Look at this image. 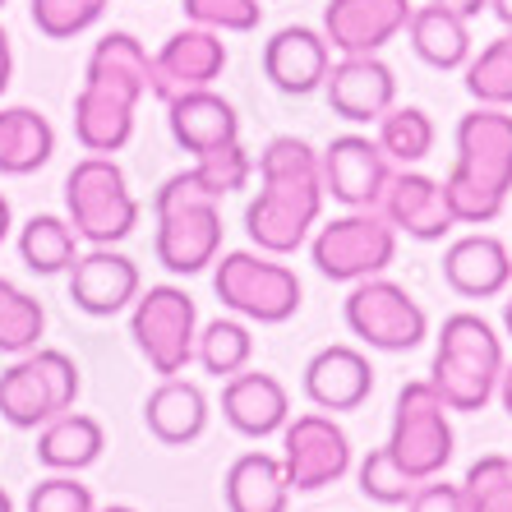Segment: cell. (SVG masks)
I'll return each mask as SVG.
<instances>
[{
  "instance_id": "bcb514c9",
  "label": "cell",
  "mask_w": 512,
  "mask_h": 512,
  "mask_svg": "<svg viewBox=\"0 0 512 512\" xmlns=\"http://www.w3.org/2000/svg\"><path fill=\"white\" fill-rule=\"evenodd\" d=\"M10 227H14V213H10V199L0 194V245H5V236H10Z\"/></svg>"
},
{
  "instance_id": "d4e9b609",
  "label": "cell",
  "mask_w": 512,
  "mask_h": 512,
  "mask_svg": "<svg viewBox=\"0 0 512 512\" xmlns=\"http://www.w3.org/2000/svg\"><path fill=\"white\" fill-rule=\"evenodd\" d=\"M143 425L157 443L167 448H185V443L203 439L208 429V397H203L199 383L190 379H162L143 402Z\"/></svg>"
},
{
  "instance_id": "8992f818",
  "label": "cell",
  "mask_w": 512,
  "mask_h": 512,
  "mask_svg": "<svg viewBox=\"0 0 512 512\" xmlns=\"http://www.w3.org/2000/svg\"><path fill=\"white\" fill-rule=\"evenodd\" d=\"M79 402V365L56 346H33L0 374V420L37 429Z\"/></svg>"
},
{
  "instance_id": "5bb4252c",
  "label": "cell",
  "mask_w": 512,
  "mask_h": 512,
  "mask_svg": "<svg viewBox=\"0 0 512 512\" xmlns=\"http://www.w3.org/2000/svg\"><path fill=\"white\" fill-rule=\"evenodd\" d=\"M153 254L157 263L176 277H194L222 254V208L217 203H185V208H167L153 213Z\"/></svg>"
},
{
  "instance_id": "7a4b0ae2",
  "label": "cell",
  "mask_w": 512,
  "mask_h": 512,
  "mask_svg": "<svg viewBox=\"0 0 512 512\" xmlns=\"http://www.w3.org/2000/svg\"><path fill=\"white\" fill-rule=\"evenodd\" d=\"M457 157L443 180L457 227H489L512 194V116L508 107H476L457 120Z\"/></svg>"
},
{
  "instance_id": "f6af8a7d",
  "label": "cell",
  "mask_w": 512,
  "mask_h": 512,
  "mask_svg": "<svg viewBox=\"0 0 512 512\" xmlns=\"http://www.w3.org/2000/svg\"><path fill=\"white\" fill-rule=\"evenodd\" d=\"M499 402H503V411L512 416V365H503V379H499Z\"/></svg>"
},
{
  "instance_id": "e575fe53",
  "label": "cell",
  "mask_w": 512,
  "mask_h": 512,
  "mask_svg": "<svg viewBox=\"0 0 512 512\" xmlns=\"http://www.w3.org/2000/svg\"><path fill=\"white\" fill-rule=\"evenodd\" d=\"M194 360H199L208 374H217V379H231V374L250 370V360H254L250 328L240 319H213L194 337Z\"/></svg>"
},
{
  "instance_id": "c3c4849f",
  "label": "cell",
  "mask_w": 512,
  "mask_h": 512,
  "mask_svg": "<svg viewBox=\"0 0 512 512\" xmlns=\"http://www.w3.org/2000/svg\"><path fill=\"white\" fill-rule=\"evenodd\" d=\"M503 328H508V337H512V296L503 300Z\"/></svg>"
},
{
  "instance_id": "60d3db41",
  "label": "cell",
  "mask_w": 512,
  "mask_h": 512,
  "mask_svg": "<svg viewBox=\"0 0 512 512\" xmlns=\"http://www.w3.org/2000/svg\"><path fill=\"white\" fill-rule=\"evenodd\" d=\"M28 512H97V503H93V489L88 485H79L70 471H56V476L33 485Z\"/></svg>"
},
{
  "instance_id": "4dcf8cb0",
  "label": "cell",
  "mask_w": 512,
  "mask_h": 512,
  "mask_svg": "<svg viewBox=\"0 0 512 512\" xmlns=\"http://www.w3.org/2000/svg\"><path fill=\"white\" fill-rule=\"evenodd\" d=\"M56 153L51 120L33 107H0V176H33Z\"/></svg>"
},
{
  "instance_id": "f546056e",
  "label": "cell",
  "mask_w": 512,
  "mask_h": 512,
  "mask_svg": "<svg viewBox=\"0 0 512 512\" xmlns=\"http://www.w3.org/2000/svg\"><path fill=\"white\" fill-rule=\"evenodd\" d=\"M231 512H286L291 503V485H286L282 457L273 453H245L231 462L227 480H222Z\"/></svg>"
},
{
  "instance_id": "7402d4cb",
  "label": "cell",
  "mask_w": 512,
  "mask_h": 512,
  "mask_svg": "<svg viewBox=\"0 0 512 512\" xmlns=\"http://www.w3.org/2000/svg\"><path fill=\"white\" fill-rule=\"evenodd\" d=\"M443 282L462 300H494L512 286V250L499 236L476 231L443 250Z\"/></svg>"
},
{
  "instance_id": "ab89813d",
  "label": "cell",
  "mask_w": 512,
  "mask_h": 512,
  "mask_svg": "<svg viewBox=\"0 0 512 512\" xmlns=\"http://www.w3.org/2000/svg\"><path fill=\"white\" fill-rule=\"evenodd\" d=\"M190 24L213 33H254L263 19V0H185Z\"/></svg>"
},
{
  "instance_id": "2e32d148",
  "label": "cell",
  "mask_w": 512,
  "mask_h": 512,
  "mask_svg": "<svg viewBox=\"0 0 512 512\" xmlns=\"http://www.w3.org/2000/svg\"><path fill=\"white\" fill-rule=\"evenodd\" d=\"M379 213L388 217V227L397 236H411V240H443L448 231L457 227L453 208H448V194H443V180L425 176L416 167H402L388 176L379 194Z\"/></svg>"
},
{
  "instance_id": "8d00e7d4",
  "label": "cell",
  "mask_w": 512,
  "mask_h": 512,
  "mask_svg": "<svg viewBox=\"0 0 512 512\" xmlns=\"http://www.w3.org/2000/svg\"><path fill=\"white\" fill-rule=\"evenodd\" d=\"M111 0H28L33 28L51 42H74L107 14Z\"/></svg>"
},
{
  "instance_id": "74e56055",
  "label": "cell",
  "mask_w": 512,
  "mask_h": 512,
  "mask_svg": "<svg viewBox=\"0 0 512 512\" xmlns=\"http://www.w3.org/2000/svg\"><path fill=\"white\" fill-rule=\"evenodd\" d=\"M466 512H512V457L489 453L471 462L462 480Z\"/></svg>"
},
{
  "instance_id": "30bf717a",
  "label": "cell",
  "mask_w": 512,
  "mask_h": 512,
  "mask_svg": "<svg viewBox=\"0 0 512 512\" xmlns=\"http://www.w3.org/2000/svg\"><path fill=\"white\" fill-rule=\"evenodd\" d=\"M342 319L351 337H360L374 351H416L429 337V314L406 286L388 277H365L351 282V296L342 305Z\"/></svg>"
},
{
  "instance_id": "3957f363",
  "label": "cell",
  "mask_w": 512,
  "mask_h": 512,
  "mask_svg": "<svg viewBox=\"0 0 512 512\" xmlns=\"http://www.w3.org/2000/svg\"><path fill=\"white\" fill-rule=\"evenodd\" d=\"M503 337L480 314H448L434 342L429 388L448 411H485L503 379Z\"/></svg>"
},
{
  "instance_id": "6da1fadb",
  "label": "cell",
  "mask_w": 512,
  "mask_h": 512,
  "mask_svg": "<svg viewBox=\"0 0 512 512\" xmlns=\"http://www.w3.org/2000/svg\"><path fill=\"white\" fill-rule=\"evenodd\" d=\"M323 176L319 153L296 134H277L259 153V194L245 208V231L254 250L263 254H296L323 213Z\"/></svg>"
},
{
  "instance_id": "83f0119b",
  "label": "cell",
  "mask_w": 512,
  "mask_h": 512,
  "mask_svg": "<svg viewBox=\"0 0 512 512\" xmlns=\"http://www.w3.org/2000/svg\"><path fill=\"white\" fill-rule=\"evenodd\" d=\"M406 42H411V51L425 60L429 70H462L471 60V28H466V19L434 5V0L411 10Z\"/></svg>"
},
{
  "instance_id": "d6a6232c",
  "label": "cell",
  "mask_w": 512,
  "mask_h": 512,
  "mask_svg": "<svg viewBox=\"0 0 512 512\" xmlns=\"http://www.w3.org/2000/svg\"><path fill=\"white\" fill-rule=\"evenodd\" d=\"M462 84L476 97V107H512V28L489 47L471 51L462 65Z\"/></svg>"
},
{
  "instance_id": "7bdbcfd3",
  "label": "cell",
  "mask_w": 512,
  "mask_h": 512,
  "mask_svg": "<svg viewBox=\"0 0 512 512\" xmlns=\"http://www.w3.org/2000/svg\"><path fill=\"white\" fill-rule=\"evenodd\" d=\"M10 79H14V47H10V33L0 28V93L10 88Z\"/></svg>"
},
{
  "instance_id": "f35d334b",
  "label": "cell",
  "mask_w": 512,
  "mask_h": 512,
  "mask_svg": "<svg viewBox=\"0 0 512 512\" xmlns=\"http://www.w3.org/2000/svg\"><path fill=\"white\" fill-rule=\"evenodd\" d=\"M356 480H360V494H365L370 503H383V508H402V503L416 494V485H420L416 476H406L402 466H397V457L388 453V443L374 448V453L360 462Z\"/></svg>"
},
{
  "instance_id": "8fae6325",
  "label": "cell",
  "mask_w": 512,
  "mask_h": 512,
  "mask_svg": "<svg viewBox=\"0 0 512 512\" xmlns=\"http://www.w3.org/2000/svg\"><path fill=\"white\" fill-rule=\"evenodd\" d=\"M282 471L296 494L328 489L351 471V439L333 416L310 411L282 425Z\"/></svg>"
},
{
  "instance_id": "d6986e66",
  "label": "cell",
  "mask_w": 512,
  "mask_h": 512,
  "mask_svg": "<svg viewBox=\"0 0 512 512\" xmlns=\"http://www.w3.org/2000/svg\"><path fill=\"white\" fill-rule=\"evenodd\" d=\"M323 97L333 116L351 125H379L388 107H397V74L379 56H342L323 79Z\"/></svg>"
},
{
  "instance_id": "603a6c76",
  "label": "cell",
  "mask_w": 512,
  "mask_h": 512,
  "mask_svg": "<svg viewBox=\"0 0 512 512\" xmlns=\"http://www.w3.org/2000/svg\"><path fill=\"white\" fill-rule=\"evenodd\" d=\"M222 416L245 439H273L291 420V397L277 374L240 370L222 383Z\"/></svg>"
},
{
  "instance_id": "4fadbf2b",
  "label": "cell",
  "mask_w": 512,
  "mask_h": 512,
  "mask_svg": "<svg viewBox=\"0 0 512 512\" xmlns=\"http://www.w3.org/2000/svg\"><path fill=\"white\" fill-rule=\"evenodd\" d=\"M227 70V42L213 28H180L171 33L153 56V88L148 93L171 102L180 93H199V88H213Z\"/></svg>"
},
{
  "instance_id": "681fc988",
  "label": "cell",
  "mask_w": 512,
  "mask_h": 512,
  "mask_svg": "<svg viewBox=\"0 0 512 512\" xmlns=\"http://www.w3.org/2000/svg\"><path fill=\"white\" fill-rule=\"evenodd\" d=\"M0 512H14V499L5 494V489H0Z\"/></svg>"
},
{
  "instance_id": "1f68e13d",
  "label": "cell",
  "mask_w": 512,
  "mask_h": 512,
  "mask_svg": "<svg viewBox=\"0 0 512 512\" xmlns=\"http://www.w3.org/2000/svg\"><path fill=\"white\" fill-rule=\"evenodd\" d=\"M19 259L42 277L70 273V263L79 259V236H74L70 217H56V213L28 217L24 231H19Z\"/></svg>"
},
{
  "instance_id": "277c9868",
  "label": "cell",
  "mask_w": 512,
  "mask_h": 512,
  "mask_svg": "<svg viewBox=\"0 0 512 512\" xmlns=\"http://www.w3.org/2000/svg\"><path fill=\"white\" fill-rule=\"evenodd\" d=\"M65 213L79 240L88 245H120L139 227V199L130 194V180L116 167V157L88 153L65 176Z\"/></svg>"
},
{
  "instance_id": "9c48e42d",
  "label": "cell",
  "mask_w": 512,
  "mask_h": 512,
  "mask_svg": "<svg viewBox=\"0 0 512 512\" xmlns=\"http://www.w3.org/2000/svg\"><path fill=\"white\" fill-rule=\"evenodd\" d=\"M130 337L162 379L185 374L199 337V305L180 286H148L130 305Z\"/></svg>"
},
{
  "instance_id": "ba28073f",
  "label": "cell",
  "mask_w": 512,
  "mask_h": 512,
  "mask_svg": "<svg viewBox=\"0 0 512 512\" xmlns=\"http://www.w3.org/2000/svg\"><path fill=\"white\" fill-rule=\"evenodd\" d=\"M310 259L328 282H365L397 259V231L379 208H351L310 236Z\"/></svg>"
},
{
  "instance_id": "b9f144b4",
  "label": "cell",
  "mask_w": 512,
  "mask_h": 512,
  "mask_svg": "<svg viewBox=\"0 0 512 512\" xmlns=\"http://www.w3.org/2000/svg\"><path fill=\"white\" fill-rule=\"evenodd\" d=\"M406 512H466L462 485H448V480H420L416 494L406 499Z\"/></svg>"
},
{
  "instance_id": "ac0fdd59",
  "label": "cell",
  "mask_w": 512,
  "mask_h": 512,
  "mask_svg": "<svg viewBox=\"0 0 512 512\" xmlns=\"http://www.w3.org/2000/svg\"><path fill=\"white\" fill-rule=\"evenodd\" d=\"M254 176V157L236 143L227 148H213V153L194 157L190 171H176L157 185L153 194V213H167V208H185V203H222L227 194L245 190Z\"/></svg>"
},
{
  "instance_id": "f1b7e54d",
  "label": "cell",
  "mask_w": 512,
  "mask_h": 512,
  "mask_svg": "<svg viewBox=\"0 0 512 512\" xmlns=\"http://www.w3.org/2000/svg\"><path fill=\"white\" fill-rule=\"evenodd\" d=\"M84 84L116 88V93L143 102L148 88H153V56L143 51V42L134 33H107L88 56Z\"/></svg>"
},
{
  "instance_id": "ee69618b",
  "label": "cell",
  "mask_w": 512,
  "mask_h": 512,
  "mask_svg": "<svg viewBox=\"0 0 512 512\" xmlns=\"http://www.w3.org/2000/svg\"><path fill=\"white\" fill-rule=\"evenodd\" d=\"M434 5H443V10H453V14H462L466 24H471V19H476L480 10H485L489 0H434Z\"/></svg>"
},
{
  "instance_id": "f907efd6",
  "label": "cell",
  "mask_w": 512,
  "mask_h": 512,
  "mask_svg": "<svg viewBox=\"0 0 512 512\" xmlns=\"http://www.w3.org/2000/svg\"><path fill=\"white\" fill-rule=\"evenodd\" d=\"M97 512H134L130 503H111V508H97Z\"/></svg>"
},
{
  "instance_id": "5b68a950",
  "label": "cell",
  "mask_w": 512,
  "mask_h": 512,
  "mask_svg": "<svg viewBox=\"0 0 512 512\" xmlns=\"http://www.w3.org/2000/svg\"><path fill=\"white\" fill-rule=\"evenodd\" d=\"M213 291L231 314H240V319H250V323H268V328L296 319L300 300H305L300 277L286 263H277V254H263V250L222 254L213 273Z\"/></svg>"
},
{
  "instance_id": "52a82bcc",
  "label": "cell",
  "mask_w": 512,
  "mask_h": 512,
  "mask_svg": "<svg viewBox=\"0 0 512 512\" xmlns=\"http://www.w3.org/2000/svg\"><path fill=\"white\" fill-rule=\"evenodd\" d=\"M453 448L457 439L443 397L429 388V379L406 383L393 402V429H388V453L397 457V466L416 480H434L453 462Z\"/></svg>"
},
{
  "instance_id": "7c38bea8",
  "label": "cell",
  "mask_w": 512,
  "mask_h": 512,
  "mask_svg": "<svg viewBox=\"0 0 512 512\" xmlns=\"http://www.w3.org/2000/svg\"><path fill=\"white\" fill-rule=\"evenodd\" d=\"M323 194L342 208H379V194L393 176V162L370 134H337L319 153Z\"/></svg>"
},
{
  "instance_id": "e0dca14e",
  "label": "cell",
  "mask_w": 512,
  "mask_h": 512,
  "mask_svg": "<svg viewBox=\"0 0 512 512\" xmlns=\"http://www.w3.org/2000/svg\"><path fill=\"white\" fill-rule=\"evenodd\" d=\"M143 291L139 263L125 259L111 245H93L88 254L70 263V300L74 310L93 314V319H111V314L130 310Z\"/></svg>"
},
{
  "instance_id": "836d02e7",
  "label": "cell",
  "mask_w": 512,
  "mask_h": 512,
  "mask_svg": "<svg viewBox=\"0 0 512 512\" xmlns=\"http://www.w3.org/2000/svg\"><path fill=\"white\" fill-rule=\"evenodd\" d=\"M379 148L388 153V162L397 167H420L429 153H434V120L425 116L420 107H388L379 116Z\"/></svg>"
},
{
  "instance_id": "816d5d0a",
  "label": "cell",
  "mask_w": 512,
  "mask_h": 512,
  "mask_svg": "<svg viewBox=\"0 0 512 512\" xmlns=\"http://www.w3.org/2000/svg\"><path fill=\"white\" fill-rule=\"evenodd\" d=\"M0 10H5V0H0Z\"/></svg>"
},
{
  "instance_id": "4316f807",
  "label": "cell",
  "mask_w": 512,
  "mask_h": 512,
  "mask_svg": "<svg viewBox=\"0 0 512 512\" xmlns=\"http://www.w3.org/2000/svg\"><path fill=\"white\" fill-rule=\"evenodd\" d=\"M102 448H107V434H102V425H97L93 416H84V411H60L56 420H47L42 425V434H37V462L47 466V471H70V476H79V471H88V466L102 457Z\"/></svg>"
},
{
  "instance_id": "ffe728a7",
  "label": "cell",
  "mask_w": 512,
  "mask_h": 512,
  "mask_svg": "<svg viewBox=\"0 0 512 512\" xmlns=\"http://www.w3.org/2000/svg\"><path fill=\"white\" fill-rule=\"evenodd\" d=\"M328 70H333V47L305 24L277 28L263 42V79L286 97H310L314 88H323Z\"/></svg>"
},
{
  "instance_id": "484cf974",
  "label": "cell",
  "mask_w": 512,
  "mask_h": 512,
  "mask_svg": "<svg viewBox=\"0 0 512 512\" xmlns=\"http://www.w3.org/2000/svg\"><path fill=\"white\" fill-rule=\"evenodd\" d=\"M134 97L116 93V88L102 84H84L74 97V139L84 143L88 153H120L134 134Z\"/></svg>"
},
{
  "instance_id": "d590c367",
  "label": "cell",
  "mask_w": 512,
  "mask_h": 512,
  "mask_svg": "<svg viewBox=\"0 0 512 512\" xmlns=\"http://www.w3.org/2000/svg\"><path fill=\"white\" fill-rule=\"evenodd\" d=\"M47 333V310L42 300L28 296L24 286H14L10 277H0V351L5 356H24L42 342Z\"/></svg>"
},
{
  "instance_id": "cb8c5ba5",
  "label": "cell",
  "mask_w": 512,
  "mask_h": 512,
  "mask_svg": "<svg viewBox=\"0 0 512 512\" xmlns=\"http://www.w3.org/2000/svg\"><path fill=\"white\" fill-rule=\"evenodd\" d=\"M167 125H171V139L194 157L213 153V148H227V143L240 139L236 107H231L222 93H213V88L171 97L167 102Z\"/></svg>"
},
{
  "instance_id": "44dd1931",
  "label": "cell",
  "mask_w": 512,
  "mask_h": 512,
  "mask_svg": "<svg viewBox=\"0 0 512 512\" xmlns=\"http://www.w3.org/2000/svg\"><path fill=\"white\" fill-rule=\"evenodd\" d=\"M374 393V365L356 346H323L305 365V397L319 411H360Z\"/></svg>"
},
{
  "instance_id": "9a60e30c",
  "label": "cell",
  "mask_w": 512,
  "mask_h": 512,
  "mask_svg": "<svg viewBox=\"0 0 512 512\" xmlns=\"http://www.w3.org/2000/svg\"><path fill=\"white\" fill-rule=\"evenodd\" d=\"M411 0H328L323 37L342 56H379L411 24Z\"/></svg>"
},
{
  "instance_id": "7dc6e473",
  "label": "cell",
  "mask_w": 512,
  "mask_h": 512,
  "mask_svg": "<svg viewBox=\"0 0 512 512\" xmlns=\"http://www.w3.org/2000/svg\"><path fill=\"white\" fill-rule=\"evenodd\" d=\"M489 10L499 14V24H503V28H512V0H489Z\"/></svg>"
}]
</instances>
